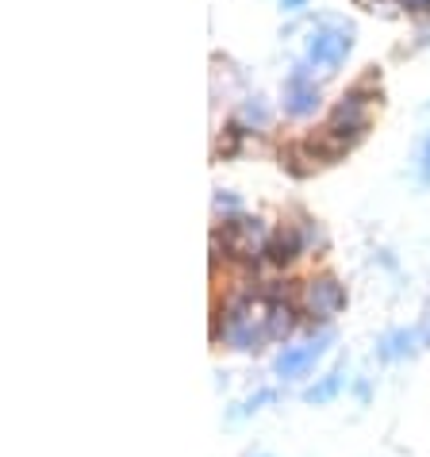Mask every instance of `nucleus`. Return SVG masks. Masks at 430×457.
<instances>
[{
    "instance_id": "8",
    "label": "nucleus",
    "mask_w": 430,
    "mask_h": 457,
    "mask_svg": "<svg viewBox=\"0 0 430 457\" xmlns=\"http://www.w3.org/2000/svg\"><path fill=\"white\" fill-rule=\"evenodd\" d=\"M303 146H308V154L315 158V166H335V162H343L346 154H350V146L346 143H338V138L331 135V131H315V135H308L303 138Z\"/></svg>"
},
{
    "instance_id": "20",
    "label": "nucleus",
    "mask_w": 430,
    "mask_h": 457,
    "mask_svg": "<svg viewBox=\"0 0 430 457\" xmlns=\"http://www.w3.org/2000/svg\"><path fill=\"white\" fill-rule=\"evenodd\" d=\"M419 338H423V346H430V315H426V323H423V331H419Z\"/></svg>"
},
{
    "instance_id": "6",
    "label": "nucleus",
    "mask_w": 430,
    "mask_h": 457,
    "mask_svg": "<svg viewBox=\"0 0 430 457\" xmlns=\"http://www.w3.org/2000/svg\"><path fill=\"white\" fill-rule=\"evenodd\" d=\"M300 258H308V246H303V231L296 220H281L273 227V238H269V253L265 262L277 265V270H293Z\"/></svg>"
},
{
    "instance_id": "10",
    "label": "nucleus",
    "mask_w": 430,
    "mask_h": 457,
    "mask_svg": "<svg viewBox=\"0 0 430 457\" xmlns=\"http://www.w3.org/2000/svg\"><path fill=\"white\" fill-rule=\"evenodd\" d=\"M415 342H423L419 331H392L376 353H381V361H403V358L415 353Z\"/></svg>"
},
{
    "instance_id": "11",
    "label": "nucleus",
    "mask_w": 430,
    "mask_h": 457,
    "mask_svg": "<svg viewBox=\"0 0 430 457\" xmlns=\"http://www.w3.org/2000/svg\"><path fill=\"white\" fill-rule=\"evenodd\" d=\"M343 385H346V377H343V370H331L323 380H315V385L303 392V403H331L338 392H343Z\"/></svg>"
},
{
    "instance_id": "2",
    "label": "nucleus",
    "mask_w": 430,
    "mask_h": 457,
    "mask_svg": "<svg viewBox=\"0 0 430 457\" xmlns=\"http://www.w3.org/2000/svg\"><path fill=\"white\" fill-rule=\"evenodd\" d=\"M350 50H353V31L335 20H327L323 28H315L308 35V66L338 70L350 58Z\"/></svg>"
},
{
    "instance_id": "21",
    "label": "nucleus",
    "mask_w": 430,
    "mask_h": 457,
    "mask_svg": "<svg viewBox=\"0 0 430 457\" xmlns=\"http://www.w3.org/2000/svg\"><path fill=\"white\" fill-rule=\"evenodd\" d=\"M361 4H376V0H361Z\"/></svg>"
},
{
    "instance_id": "16",
    "label": "nucleus",
    "mask_w": 430,
    "mask_h": 457,
    "mask_svg": "<svg viewBox=\"0 0 430 457\" xmlns=\"http://www.w3.org/2000/svg\"><path fill=\"white\" fill-rule=\"evenodd\" d=\"M215 212H223V215H238V200L231 193H215Z\"/></svg>"
},
{
    "instance_id": "15",
    "label": "nucleus",
    "mask_w": 430,
    "mask_h": 457,
    "mask_svg": "<svg viewBox=\"0 0 430 457\" xmlns=\"http://www.w3.org/2000/svg\"><path fill=\"white\" fill-rule=\"evenodd\" d=\"M269 400H277V392H269V388H265V392H254L250 400L238 403V411H235V415H250V411H258L261 403H269Z\"/></svg>"
},
{
    "instance_id": "9",
    "label": "nucleus",
    "mask_w": 430,
    "mask_h": 457,
    "mask_svg": "<svg viewBox=\"0 0 430 457\" xmlns=\"http://www.w3.org/2000/svg\"><path fill=\"white\" fill-rule=\"evenodd\" d=\"M277 158H281V170H288L293 177H311L315 170V158L308 154V146H303V138H296V143H285L281 150H277Z\"/></svg>"
},
{
    "instance_id": "4",
    "label": "nucleus",
    "mask_w": 430,
    "mask_h": 457,
    "mask_svg": "<svg viewBox=\"0 0 430 457\" xmlns=\"http://www.w3.org/2000/svg\"><path fill=\"white\" fill-rule=\"evenodd\" d=\"M308 73H311L308 62H300V66H293V73L285 78V112H288L293 120H308V116H315V112H319V104H323L319 85H315Z\"/></svg>"
},
{
    "instance_id": "1",
    "label": "nucleus",
    "mask_w": 430,
    "mask_h": 457,
    "mask_svg": "<svg viewBox=\"0 0 430 457\" xmlns=\"http://www.w3.org/2000/svg\"><path fill=\"white\" fill-rule=\"evenodd\" d=\"M296 303H300L303 320H308L311 327H327L338 312L346 308V285L338 281L335 273H327V270L323 273H311L308 281L300 285Z\"/></svg>"
},
{
    "instance_id": "7",
    "label": "nucleus",
    "mask_w": 430,
    "mask_h": 457,
    "mask_svg": "<svg viewBox=\"0 0 430 457\" xmlns=\"http://www.w3.org/2000/svg\"><path fill=\"white\" fill-rule=\"evenodd\" d=\"M265 335H269V342H288L296 335V327L303 323V312L296 300H273L265 303Z\"/></svg>"
},
{
    "instance_id": "3",
    "label": "nucleus",
    "mask_w": 430,
    "mask_h": 457,
    "mask_svg": "<svg viewBox=\"0 0 430 457\" xmlns=\"http://www.w3.org/2000/svg\"><path fill=\"white\" fill-rule=\"evenodd\" d=\"M369 120H373V108L361 104V100H353L350 93H343V100H338L331 108V116H327L323 131H331L338 143H346L353 150L365 138V131H369Z\"/></svg>"
},
{
    "instance_id": "17",
    "label": "nucleus",
    "mask_w": 430,
    "mask_h": 457,
    "mask_svg": "<svg viewBox=\"0 0 430 457\" xmlns=\"http://www.w3.org/2000/svg\"><path fill=\"white\" fill-rule=\"evenodd\" d=\"M403 12H430V0H396Z\"/></svg>"
},
{
    "instance_id": "12",
    "label": "nucleus",
    "mask_w": 430,
    "mask_h": 457,
    "mask_svg": "<svg viewBox=\"0 0 430 457\" xmlns=\"http://www.w3.org/2000/svg\"><path fill=\"white\" fill-rule=\"evenodd\" d=\"M296 223H300V231H303V246H308V253H327L331 238H327L323 223L315 220V215H308V212H296Z\"/></svg>"
},
{
    "instance_id": "5",
    "label": "nucleus",
    "mask_w": 430,
    "mask_h": 457,
    "mask_svg": "<svg viewBox=\"0 0 430 457\" xmlns=\"http://www.w3.org/2000/svg\"><path fill=\"white\" fill-rule=\"evenodd\" d=\"M327 346H331V331H327V327H319V331L311 335V342H303V346H285L281 353H277L273 373L281 377V380L303 377V373H308L315 361L323 358V350H327Z\"/></svg>"
},
{
    "instance_id": "19",
    "label": "nucleus",
    "mask_w": 430,
    "mask_h": 457,
    "mask_svg": "<svg viewBox=\"0 0 430 457\" xmlns=\"http://www.w3.org/2000/svg\"><path fill=\"white\" fill-rule=\"evenodd\" d=\"M423 173L430 177V138H426V146H423Z\"/></svg>"
},
{
    "instance_id": "14",
    "label": "nucleus",
    "mask_w": 430,
    "mask_h": 457,
    "mask_svg": "<svg viewBox=\"0 0 430 457\" xmlns=\"http://www.w3.org/2000/svg\"><path fill=\"white\" fill-rule=\"evenodd\" d=\"M238 123H254V127H265V123H269V112H265V104H261V100L254 96V100H246V104H243V120H238Z\"/></svg>"
},
{
    "instance_id": "13",
    "label": "nucleus",
    "mask_w": 430,
    "mask_h": 457,
    "mask_svg": "<svg viewBox=\"0 0 430 457\" xmlns=\"http://www.w3.org/2000/svg\"><path fill=\"white\" fill-rule=\"evenodd\" d=\"M246 135H250V127H246V123H227V127H223V135L215 138V158H235L238 150H243Z\"/></svg>"
},
{
    "instance_id": "18",
    "label": "nucleus",
    "mask_w": 430,
    "mask_h": 457,
    "mask_svg": "<svg viewBox=\"0 0 430 457\" xmlns=\"http://www.w3.org/2000/svg\"><path fill=\"white\" fill-rule=\"evenodd\" d=\"M281 8L285 12H303V8H308V0H281Z\"/></svg>"
}]
</instances>
